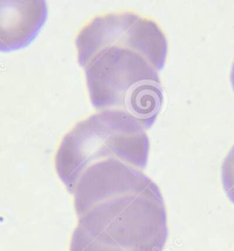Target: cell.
<instances>
[{
	"instance_id": "1",
	"label": "cell",
	"mask_w": 234,
	"mask_h": 251,
	"mask_svg": "<svg viewBox=\"0 0 234 251\" xmlns=\"http://www.w3.org/2000/svg\"><path fill=\"white\" fill-rule=\"evenodd\" d=\"M75 45L94 108L123 111L146 130L153 126L163 103L158 72L167 55L157 23L130 11L101 14L81 27Z\"/></svg>"
},
{
	"instance_id": "2",
	"label": "cell",
	"mask_w": 234,
	"mask_h": 251,
	"mask_svg": "<svg viewBox=\"0 0 234 251\" xmlns=\"http://www.w3.org/2000/svg\"><path fill=\"white\" fill-rule=\"evenodd\" d=\"M71 194L78 217L70 251H163L168 236L160 189L119 160L84 170Z\"/></svg>"
},
{
	"instance_id": "3",
	"label": "cell",
	"mask_w": 234,
	"mask_h": 251,
	"mask_svg": "<svg viewBox=\"0 0 234 251\" xmlns=\"http://www.w3.org/2000/svg\"><path fill=\"white\" fill-rule=\"evenodd\" d=\"M149 152L147 130L130 114L104 110L76 124L61 140L55 155L56 171L72 193L89 166L114 159L146 168Z\"/></svg>"
},
{
	"instance_id": "4",
	"label": "cell",
	"mask_w": 234,
	"mask_h": 251,
	"mask_svg": "<svg viewBox=\"0 0 234 251\" xmlns=\"http://www.w3.org/2000/svg\"><path fill=\"white\" fill-rule=\"evenodd\" d=\"M47 15V4L42 0H1L0 51L27 45L39 33Z\"/></svg>"
},
{
	"instance_id": "5",
	"label": "cell",
	"mask_w": 234,
	"mask_h": 251,
	"mask_svg": "<svg viewBox=\"0 0 234 251\" xmlns=\"http://www.w3.org/2000/svg\"><path fill=\"white\" fill-rule=\"evenodd\" d=\"M221 178L228 198L234 204V146L223 161Z\"/></svg>"
},
{
	"instance_id": "6",
	"label": "cell",
	"mask_w": 234,
	"mask_h": 251,
	"mask_svg": "<svg viewBox=\"0 0 234 251\" xmlns=\"http://www.w3.org/2000/svg\"><path fill=\"white\" fill-rule=\"evenodd\" d=\"M231 80H232V83H233L234 89V63L233 65V69H232V73H231Z\"/></svg>"
}]
</instances>
